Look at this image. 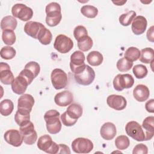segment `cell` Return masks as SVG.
Here are the masks:
<instances>
[{
  "label": "cell",
  "mask_w": 154,
  "mask_h": 154,
  "mask_svg": "<svg viewBox=\"0 0 154 154\" xmlns=\"http://www.w3.org/2000/svg\"><path fill=\"white\" fill-rule=\"evenodd\" d=\"M60 114L55 109L48 111L44 115L47 131L51 134H58L61 129V123L60 120Z\"/></svg>",
  "instance_id": "6da1fadb"
},
{
  "label": "cell",
  "mask_w": 154,
  "mask_h": 154,
  "mask_svg": "<svg viewBox=\"0 0 154 154\" xmlns=\"http://www.w3.org/2000/svg\"><path fill=\"white\" fill-rule=\"evenodd\" d=\"M61 10L60 5L56 2H51L46 5V23L48 26L53 27L59 24L62 19Z\"/></svg>",
  "instance_id": "7a4b0ae2"
},
{
  "label": "cell",
  "mask_w": 154,
  "mask_h": 154,
  "mask_svg": "<svg viewBox=\"0 0 154 154\" xmlns=\"http://www.w3.org/2000/svg\"><path fill=\"white\" fill-rule=\"evenodd\" d=\"M19 127V131L22 135L24 143L28 145L34 144L37 139V134L34 130V124L29 120Z\"/></svg>",
  "instance_id": "3957f363"
},
{
  "label": "cell",
  "mask_w": 154,
  "mask_h": 154,
  "mask_svg": "<svg viewBox=\"0 0 154 154\" xmlns=\"http://www.w3.org/2000/svg\"><path fill=\"white\" fill-rule=\"evenodd\" d=\"M37 147L43 152L50 154H56L59 151V145L52 141L49 135L41 136L37 141Z\"/></svg>",
  "instance_id": "277c9868"
},
{
  "label": "cell",
  "mask_w": 154,
  "mask_h": 154,
  "mask_svg": "<svg viewBox=\"0 0 154 154\" xmlns=\"http://www.w3.org/2000/svg\"><path fill=\"white\" fill-rule=\"evenodd\" d=\"M85 55L81 51H76L70 56V68L74 74H78L83 72L85 69Z\"/></svg>",
  "instance_id": "5b68a950"
},
{
  "label": "cell",
  "mask_w": 154,
  "mask_h": 154,
  "mask_svg": "<svg viewBox=\"0 0 154 154\" xmlns=\"http://www.w3.org/2000/svg\"><path fill=\"white\" fill-rule=\"evenodd\" d=\"M125 131L129 137L137 141H145V133L141 126L135 121L129 122L125 126Z\"/></svg>",
  "instance_id": "8992f818"
},
{
  "label": "cell",
  "mask_w": 154,
  "mask_h": 154,
  "mask_svg": "<svg viewBox=\"0 0 154 154\" xmlns=\"http://www.w3.org/2000/svg\"><path fill=\"white\" fill-rule=\"evenodd\" d=\"M112 84L116 90L121 91L125 88H131L134 84V79L128 73L118 74L114 78Z\"/></svg>",
  "instance_id": "52a82bcc"
},
{
  "label": "cell",
  "mask_w": 154,
  "mask_h": 154,
  "mask_svg": "<svg viewBox=\"0 0 154 154\" xmlns=\"http://www.w3.org/2000/svg\"><path fill=\"white\" fill-rule=\"evenodd\" d=\"M11 13L14 17H17L22 21H28L33 16V11L31 8L23 4H16L11 8Z\"/></svg>",
  "instance_id": "ba28073f"
},
{
  "label": "cell",
  "mask_w": 154,
  "mask_h": 154,
  "mask_svg": "<svg viewBox=\"0 0 154 154\" xmlns=\"http://www.w3.org/2000/svg\"><path fill=\"white\" fill-rule=\"evenodd\" d=\"M72 149L77 153H88L93 149V144L88 138L79 137L72 141Z\"/></svg>",
  "instance_id": "9c48e42d"
},
{
  "label": "cell",
  "mask_w": 154,
  "mask_h": 154,
  "mask_svg": "<svg viewBox=\"0 0 154 154\" xmlns=\"http://www.w3.org/2000/svg\"><path fill=\"white\" fill-rule=\"evenodd\" d=\"M51 82L56 90H60L66 87L68 82L66 73L61 69H55L51 75Z\"/></svg>",
  "instance_id": "30bf717a"
},
{
  "label": "cell",
  "mask_w": 154,
  "mask_h": 154,
  "mask_svg": "<svg viewBox=\"0 0 154 154\" xmlns=\"http://www.w3.org/2000/svg\"><path fill=\"white\" fill-rule=\"evenodd\" d=\"M54 47L60 53L66 54L73 48V42L72 40L67 35L60 34L55 38Z\"/></svg>",
  "instance_id": "8fae6325"
},
{
  "label": "cell",
  "mask_w": 154,
  "mask_h": 154,
  "mask_svg": "<svg viewBox=\"0 0 154 154\" xmlns=\"http://www.w3.org/2000/svg\"><path fill=\"white\" fill-rule=\"evenodd\" d=\"M40 71V66L39 64L35 61H29L28 63L19 73L23 76L31 84L34 78H35L39 74Z\"/></svg>",
  "instance_id": "7c38bea8"
},
{
  "label": "cell",
  "mask_w": 154,
  "mask_h": 154,
  "mask_svg": "<svg viewBox=\"0 0 154 154\" xmlns=\"http://www.w3.org/2000/svg\"><path fill=\"white\" fill-rule=\"evenodd\" d=\"M74 78L78 84L88 85L93 82L95 78V72L90 66L86 65L84 70L80 73L75 74Z\"/></svg>",
  "instance_id": "4fadbf2b"
},
{
  "label": "cell",
  "mask_w": 154,
  "mask_h": 154,
  "mask_svg": "<svg viewBox=\"0 0 154 154\" xmlns=\"http://www.w3.org/2000/svg\"><path fill=\"white\" fill-rule=\"evenodd\" d=\"M4 138L7 143L14 147L20 146L23 141L20 131L13 129L7 131L4 134Z\"/></svg>",
  "instance_id": "5bb4252c"
},
{
  "label": "cell",
  "mask_w": 154,
  "mask_h": 154,
  "mask_svg": "<svg viewBox=\"0 0 154 154\" xmlns=\"http://www.w3.org/2000/svg\"><path fill=\"white\" fill-rule=\"evenodd\" d=\"M106 103L110 108L117 111L124 109L127 105L126 99L123 96L117 94H111L108 96Z\"/></svg>",
  "instance_id": "9a60e30c"
},
{
  "label": "cell",
  "mask_w": 154,
  "mask_h": 154,
  "mask_svg": "<svg viewBox=\"0 0 154 154\" xmlns=\"http://www.w3.org/2000/svg\"><path fill=\"white\" fill-rule=\"evenodd\" d=\"M14 78L10 66L6 63H0V81L5 85L11 84Z\"/></svg>",
  "instance_id": "2e32d148"
},
{
  "label": "cell",
  "mask_w": 154,
  "mask_h": 154,
  "mask_svg": "<svg viewBox=\"0 0 154 154\" xmlns=\"http://www.w3.org/2000/svg\"><path fill=\"white\" fill-rule=\"evenodd\" d=\"M73 101V94L68 91L64 90L58 93L54 97V102L59 106H66L70 105Z\"/></svg>",
  "instance_id": "e0dca14e"
},
{
  "label": "cell",
  "mask_w": 154,
  "mask_h": 154,
  "mask_svg": "<svg viewBox=\"0 0 154 154\" xmlns=\"http://www.w3.org/2000/svg\"><path fill=\"white\" fill-rule=\"evenodd\" d=\"M45 26L40 22L35 21L27 22L24 26V31L29 36L37 39L38 35Z\"/></svg>",
  "instance_id": "ac0fdd59"
},
{
  "label": "cell",
  "mask_w": 154,
  "mask_h": 154,
  "mask_svg": "<svg viewBox=\"0 0 154 154\" xmlns=\"http://www.w3.org/2000/svg\"><path fill=\"white\" fill-rule=\"evenodd\" d=\"M28 85L29 84L27 80L23 76L19 74L11 84V89L17 94H23L26 90Z\"/></svg>",
  "instance_id": "d6986e66"
},
{
  "label": "cell",
  "mask_w": 154,
  "mask_h": 154,
  "mask_svg": "<svg viewBox=\"0 0 154 154\" xmlns=\"http://www.w3.org/2000/svg\"><path fill=\"white\" fill-rule=\"evenodd\" d=\"M147 25V22L146 17L143 16H138L132 20L131 29L135 35H141L145 32Z\"/></svg>",
  "instance_id": "ffe728a7"
},
{
  "label": "cell",
  "mask_w": 154,
  "mask_h": 154,
  "mask_svg": "<svg viewBox=\"0 0 154 154\" xmlns=\"http://www.w3.org/2000/svg\"><path fill=\"white\" fill-rule=\"evenodd\" d=\"M34 104V97L29 94H23L18 99L17 109L31 112Z\"/></svg>",
  "instance_id": "44dd1931"
},
{
  "label": "cell",
  "mask_w": 154,
  "mask_h": 154,
  "mask_svg": "<svg viewBox=\"0 0 154 154\" xmlns=\"http://www.w3.org/2000/svg\"><path fill=\"white\" fill-rule=\"evenodd\" d=\"M100 134L104 140L108 141L111 140L115 137L117 134L116 127L111 122H106L101 126Z\"/></svg>",
  "instance_id": "7402d4cb"
},
{
  "label": "cell",
  "mask_w": 154,
  "mask_h": 154,
  "mask_svg": "<svg viewBox=\"0 0 154 154\" xmlns=\"http://www.w3.org/2000/svg\"><path fill=\"white\" fill-rule=\"evenodd\" d=\"M150 91L148 87L144 84L137 85L133 90V96L138 102L146 101L149 97Z\"/></svg>",
  "instance_id": "603a6c76"
},
{
  "label": "cell",
  "mask_w": 154,
  "mask_h": 154,
  "mask_svg": "<svg viewBox=\"0 0 154 154\" xmlns=\"http://www.w3.org/2000/svg\"><path fill=\"white\" fill-rule=\"evenodd\" d=\"M141 127L145 130V141L151 140L154 135V117L149 116L145 118Z\"/></svg>",
  "instance_id": "cb8c5ba5"
},
{
  "label": "cell",
  "mask_w": 154,
  "mask_h": 154,
  "mask_svg": "<svg viewBox=\"0 0 154 154\" xmlns=\"http://www.w3.org/2000/svg\"><path fill=\"white\" fill-rule=\"evenodd\" d=\"M87 61L88 64L92 66H98L102 63L103 57L99 51H93L89 52L87 55Z\"/></svg>",
  "instance_id": "d4e9b609"
},
{
  "label": "cell",
  "mask_w": 154,
  "mask_h": 154,
  "mask_svg": "<svg viewBox=\"0 0 154 154\" xmlns=\"http://www.w3.org/2000/svg\"><path fill=\"white\" fill-rule=\"evenodd\" d=\"M17 25V20L12 16H6L1 21V28L2 31L5 29L14 30L16 28Z\"/></svg>",
  "instance_id": "484cf974"
},
{
  "label": "cell",
  "mask_w": 154,
  "mask_h": 154,
  "mask_svg": "<svg viewBox=\"0 0 154 154\" xmlns=\"http://www.w3.org/2000/svg\"><path fill=\"white\" fill-rule=\"evenodd\" d=\"M67 115L72 119L78 120L82 114V108L78 103H71L66 109Z\"/></svg>",
  "instance_id": "4316f807"
},
{
  "label": "cell",
  "mask_w": 154,
  "mask_h": 154,
  "mask_svg": "<svg viewBox=\"0 0 154 154\" xmlns=\"http://www.w3.org/2000/svg\"><path fill=\"white\" fill-rule=\"evenodd\" d=\"M140 61L143 63L149 64L153 61L154 51L151 48H146L140 51Z\"/></svg>",
  "instance_id": "83f0119b"
},
{
  "label": "cell",
  "mask_w": 154,
  "mask_h": 154,
  "mask_svg": "<svg viewBox=\"0 0 154 154\" xmlns=\"http://www.w3.org/2000/svg\"><path fill=\"white\" fill-rule=\"evenodd\" d=\"M14 109V104L10 99H4L0 103V113L4 116H10Z\"/></svg>",
  "instance_id": "f1b7e54d"
},
{
  "label": "cell",
  "mask_w": 154,
  "mask_h": 154,
  "mask_svg": "<svg viewBox=\"0 0 154 154\" xmlns=\"http://www.w3.org/2000/svg\"><path fill=\"white\" fill-rule=\"evenodd\" d=\"M77 42L78 48L83 52H86L90 50L93 45V40L88 35H85L80 38Z\"/></svg>",
  "instance_id": "f546056e"
},
{
  "label": "cell",
  "mask_w": 154,
  "mask_h": 154,
  "mask_svg": "<svg viewBox=\"0 0 154 154\" xmlns=\"http://www.w3.org/2000/svg\"><path fill=\"white\" fill-rule=\"evenodd\" d=\"M52 39V35L50 30L47 29L45 26H44L42 30L40 31L37 40L44 45H48L51 43Z\"/></svg>",
  "instance_id": "4dcf8cb0"
},
{
  "label": "cell",
  "mask_w": 154,
  "mask_h": 154,
  "mask_svg": "<svg viewBox=\"0 0 154 154\" xmlns=\"http://www.w3.org/2000/svg\"><path fill=\"white\" fill-rule=\"evenodd\" d=\"M14 120L20 126L22 124L30 120V112L18 109L14 115Z\"/></svg>",
  "instance_id": "1f68e13d"
},
{
  "label": "cell",
  "mask_w": 154,
  "mask_h": 154,
  "mask_svg": "<svg viewBox=\"0 0 154 154\" xmlns=\"http://www.w3.org/2000/svg\"><path fill=\"white\" fill-rule=\"evenodd\" d=\"M125 58L131 62H134L139 59L140 56V51L136 47H129L128 48L125 54Z\"/></svg>",
  "instance_id": "d6a6232c"
},
{
  "label": "cell",
  "mask_w": 154,
  "mask_h": 154,
  "mask_svg": "<svg viewBox=\"0 0 154 154\" xmlns=\"http://www.w3.org/2000/svg\"><path fill=\"white\" fill-rule=\"evenodd\" d=\"M136 17V12L131 10L126 13H123L121 14L119 17V20L120 23L125 26H129L132 21L134 20V19Z\"/></svg>",
  "instance_id": "836d02e7"
},
{
  "label": "cell",
  "mask_w": 154,
  "mask_h": 154,
  "mask_svg": "<svg viewBox=\"0 0 154 154\" xmlns=\"http://www.w3.org/2000/svg\"><path fill=\"white\" fill-rule=\"evenodd\" d=\"M81 13L83 16L88 18H94L98 14L96 7L91 5H85L81 8Z\"/></svg>",
  "instance_id": "e575fe53"
},
{
  "label": "cell",
  "mask_w": 154,
  "mask_h": 154,
  "mask_svg": "<svg viewBox=\"0 0 154 154\" xmlns=\"http://www.w3.org/2000/svg\"><path fill=\"white\" fill-rule=\"evenodd\" d=\"M2 39L7 45H12L16 42V35L13 30L5 29L2 32Z\"/></svg>",
  "instance_id": "d590c367"
},
{
  "label": "cell",
  "mask_w": 154,
  "mask_h": 154,
  "mask_svg": "<svg viewBox=\"0 0 154 154\" xmlns=\"http://www.w3.org/2000/svg\"><path fill=\"white\" fill-rule=\"evenodd\" d=\"M129 144L130 140L126 135H119L115 140L116 147L120 150L126 149L129 146Z\"/></svg>",
  "instance_id": "8d00e7d4"
},
{
  "label": "cell",
  "mask_w": 154,
  "mask_h": 154,
  "mask_svg": "<svg viewBox=\"0 0 154 154\" xmlns=\"http://www.w3.org/2000/svg\"><path fill=\"white\" fill-rule=\"evenodd\" d=\"M117 69L120 72H125L129 71L133 66V62L127 60L126 58H122L119 59L116 64Z\"/></svg>",
  "instance_id": "74e56055"
},
{
  "label": "cell",
  "mask_w": 154,
  "mask_h": 154,
  "mask_svg": "<svg viewBox=\"0 0 154 154\" xmlns=\"http://www.w3.org/2000/svg\"><path fill=\"white\" fill-rule=\"evenodd\" d=\"M16 54L14 48L10 46H6L1 48L0 51L1 57L5 60H11L13 58Z\"/></svg>",
  "instance_id": "f35d334b"
},
{
  "label": "cell",
  "mask_w": 154,
  "mask_h": 154,
  "mask_svg": "<svg viewBox=\"0 0 154 154\" xmlns=\"http://www.w3.org/2000/svg\"><path fill=\"white\" fill-rule=\"evenodd\" d=\"M132 72L136 78L143 79L147 76L148 70L146 66L144 65L137 64L134 66L132 69Z\"/></svg>",
  "instance_id": "ab89813d"
},
{
  "label": "cell",
  "mask_w": 154,
  "mask_h": 154,
  "mask_svg": "<svg viewBox=\"0 0 154 154\" xmlns=\"http://www.w3.org/2000/svg\"><path fill=\"white\" fill-rule=\"evenodd\" d=\"M73 35L76 40L80 38L88 35V32L85 26L82 25H78L76 26L73 30Z\"/></svg>",
  "instance_id": "60d3db41"
},
{
  "label": "cell",
  "mask_w": 154,
  "mask_h": 154,
  "mask_svg": "<svg viewBox=\"0 0 154 154\" xmlns=\"http://www.w3.org/2000/svg\"><path fill=\"white\" fill-rule=\"evenodd\" d=\"M61 120L63 123V124L66 126H73L76 122L78 120H74L71 119L67 114L66 111L63 113L60 116Z\"/></svg>",
  "instance_id": "b9f144b4"
},
{
  "label": "cell",
  "mask_w": 154,
  "mask_h": 154,
  "mask_svg": "<svg viewBox=\"0 0 154 154\" xmlns=\"http://www.w3.org/2000/svg\"><path fill=\"white\" fill-rule=\"evenodd\" d=\"M148 153V148L147 147L143 144V143H140L137 144L132 151L133 154H147Z\"/></svg>",
  "instance_id": "7bdbcfd3"
},
{
  "label": "cell",
  "mask_w": 154,
  "mask_h": 154,
  "mask_svg": "<svg viewBox=\"0 0 154 154\" xmlns=\"http://www.w3.org/2000/svg\"><path fill=\"white\" fill-rule=\"evenodd\" d=\"M145 108L149 112H154V100L153 99H150L146 103Z\"/></svg>",
  "instance_id": "ee69618b"
},
{
  "label": "cell",
  "mask_w": 154,
  "mask_h": 154,
  "mask_svg": "<svg viewBox=\"0 0 154 154\" xmlns=\"http://www.w3.org/2000/svg\"><path fill=\"white\" fill-rule=\"evenodd\" d=\"M59 150L58 153H70L69 147L64 144H59Z\"/></svg>",
  "instance_id": "f6af8a7d"
},
{
  "label": "cell",
  "mask_w": 154,
  "mask_h": 154,
  "mask_svg": "<svg viewBox=\"0 0 154 154\" xmlns=\"http://www.w3.org/2000/svg\"><path fill=\"white\" fill-rule=\"evenodd\" d=\"M153 26H151L149 29L147 30V40L151 42H154V37H153Z\"/></svg>",
  "instance_id": "bcb514c9"
},
{
  "label": "cell",
  "mask_w": 154,
  "mask_h": 154,
  "mask_svg": "<svg viewBox=\"0 0 154 154\" xmlns=\"http://www.w3.org/2000/svg\"><path fill=\"white\" fill-rule=\"evenodd\" d=\"M114 4H116V5H123L124 3L126 2V1H116L112 2Z\"/></svg>",
  "instance_id": "7dc6e473"
}]
</instances>
